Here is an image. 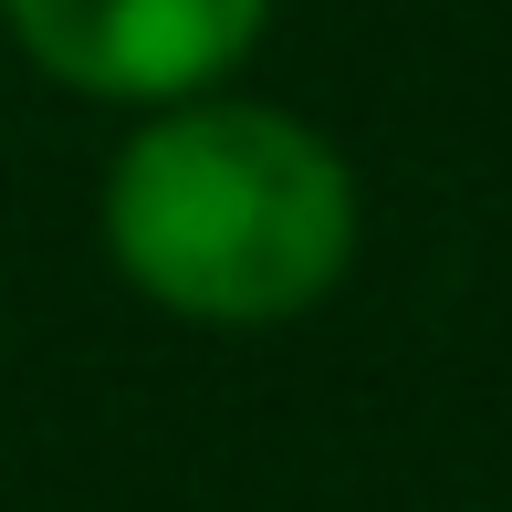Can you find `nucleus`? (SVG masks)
<instances>
[{
    "mask_svg": "<svg viewBox=\"0 0 512 512\" xmlns=\"http://www.w3.org/2000/svg\"><path fill=\"white\" fill-rule=\"evenodd\" d=\"M105 241L168 314L272 324L345 283L356 178L304 115L168 105L105 178Z\"/></svg>",
    "mask_w": 512,
    "mask_h": 512,
    "instance_id": "f257e3e1",
    "label": "nucleus"
},
{
    "mask_svg": "<svg viewBox=\"0 0 512 512\" xmlns=\"http://www.w3.org/2000/svg\"><path fill=\"white\" fill-rule=\"evenodd\" d=\"M53 84L105 105H178L262 42L272 0H0Z\"/></svg>",
    "mask_w": 512,
    "mask_h": 512,
    "instance_id": "f03ea898",
    "label": "nucleus"
}]
</instances>
